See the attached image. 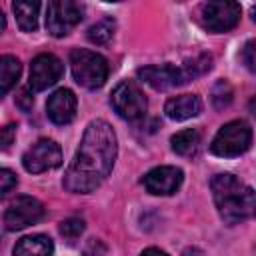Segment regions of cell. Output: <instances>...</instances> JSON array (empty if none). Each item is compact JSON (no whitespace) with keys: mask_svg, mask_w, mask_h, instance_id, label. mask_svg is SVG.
<instances>
[{"mask_svg":"<svg viewBox=\"0 0 256 256\" xmlns=\"http://www.w3.org/2000/svg\"><path fill=\"white\" fill-rule=\"evenodd\" d=\"M248 112H250V114L256 118V96H254V98L248 102Z\"/></svg>","mask_w":256,"mask_h":256,"instance_id":"obj_28","label":"cell"},{"mask_svg":"<svg viewBox=\"0 0 256 256\" xmlns=\"http://www.w3.org/2000/svg\"><path fill=\"white\" fill-rule=\"evenodd\" d=\"M20 72H22V66H20V60L12 54H4L0 58V82H2V94H8L10 88L18 82L20 78Z\"/></svg>","mask_w":256,"mask_h":256,"instance_id":"obj_18","label":"cell"},{"mask_svg":"<svg viewBox=\"0 0 256 256\" xmlns=\"http://www.w3.org/2000/svg\"><path fill=\"white\" fill-rule=\"evenodd\" d=\"M242 8L236 2H206L200 8V22L210 32H228L240 22Z\"/></svg>","mask_w":256,"mask_h":256,"instance_id":"obj_7","label":"cell"},{"mask_svg":"<svg viewBox=\"0 0 256 256\" xmlns=\"http://www.w3.org/2000/svg\"><path fill=\"white\" fill-rule=\"evenodd\" d=\"M84 232V220L82 218H66V220H62V224H60V234L68 240V242H74L80 234Z\"/></svg>","mask_w":256,"mask_h":256,"instance_id":"obj_21","label":"cell"},{"mask_svg":"<svg viewBox=\"0 0 256 256\" xmlns=\"http://www.w3.org/2000/svg\"><path fill=\"white\" fill-rule=\"evenodd\" d=\"M212 198L220 218L228 224H238L256 216V192L230 172L216 174L210 182Z\"/></svg>","mask_w":256,"mask_h":256,"instance_id":"obj_2","label":"cell"},{"mask_svg":"<svg viewBox=\"0 0 256 256\" xmlns=\"http://www.w3.org/2000/svg\"><path fill=\"white\" fill-rule=\"evenodd\" d=\"M118 152V142L112 126L106 120H92L82 136V142L64 174V188L74 194L96 190L112 172Z\"/></svg>","mask_w":256,"mask_h":256,"instance_id":"obj_1","label":"cell"},{"mask_svg":"<svg viewBox=\"0 0 256 256\" xmlns=\"http://www.w3.org/2000/svg\"><path fill=\"white\" fill-rule=\"evenodd\" d=\"M110 104L112 108L116 110V114L128 122H136L140 120L144 114H146V96L144 92L140 90L138 84L126 80V82H120L114 90H112V96H110Z\"/></svg>","mask_w":256,"mask_h":256,"instance_id":"obj_5","label":"cell"},{"mask_svg":"<svg viewBox=\"0 0 256 256\" xmlns=\"http://www.w3.org/2000/svg\"><path fill=\"white\" fill-rule=\"evenodd\" d=\"M70 68H72L74 80L88 90L100 88L108 78L106 58L86 48H74L70 52Z\"/></svg>","mask_w":256,"mask_h":256,"instance_id":"obj_3","label":"cell"},{"mask_svg":"<svg viewBox=\"0 0 256 256\" xmlns=\"http://www.w3.org/2000/svg\"><path fill=\"white\" fill-rule=\"evenodd\" d=\"M42 216H44V206L40 204V200L32 196H18L8 204L2 220L8 232H16L30 224H36Z\"/></svg>","mask_w":256,"mask_h":256,"instance_id":"obj_8","label":"cell"},{"mask_svg":"<svg viewBox=\"0 0 256 256\" xmlns=\"http://www.w3.org/2000/svg\"><path fill=\"white\" fill-rule=\"evenodd\" d=\"M202 110V102L196 94H180V96H174L170 98L166 104H164V112L170 120H188V118H194L198 116Z\"/></svg>","mask_w":256,"mask_h":256,"instance_id":"obj_14","label":"cell"},{"mask_svg":"<svg viewBox=\"0 0 256 256\" xmlns=\"http://www.w3.org/2000/svg\"><path fill=\"white\" fill-rule=\"evenodd\" d=\"M0 180H2V194H8L14 186H16V176H14V172L12 170H8V168H2V172H0Z\"/></svg>","mask_w":256,"mask_h":256,"instance_id":"obj_23","label":"cell"},{"mask_svg":"<svg viewBox=\"0 0 256 256\" xmlns=\"http://www.w3.org/2000/svg\"><path fill=\"white\" fill-rule=\"evenodd\" d=\"M14 14H16V22L20 26V30L24 32H34L38 28V12H40V2H28V0H20L12 4Z\"/></svg>","mask_w":256,"mask_h":256,"instance_id":"obj_16","label":"cell"},{"mask_svg":"<svg viewBox=\"0 0 256 256\" xmlns=\"http://www.w3.org/2000/svg\"><path fill=\"white\" fill-rule=\"evenodd\" d=\"M184 174L176 166H156L142 178L144 188L154 196H170L182 186Z\"/></svg>","mask_w":256,"mask_h":256,"instance_id":"obj_12","label":"cell"},{"mask_svg":"<svg viewBox=\"0 0 256 256\" xmlns=\"http://www.w3.org/2000/svg\"><path fill=\"white\" fill-rule=\"evenodd\" d=\"M242 62L244 66L256 74V38L254 40H248L242 48Z\"/></svg>","mask_w":256,"mask_h":256,"instance_id":"obj_22","label":"cell"},{"mask_svg":"<svg viewBox=\"0 0 256 256\" xmlns=\"http://www.w3.org/2000/svg\"><path fill=\"white\" fill-rule=\"evenodd\" d=\"M252 20H254V22H256V6H254V8H252Z\"/></svg>","mask_w":256,"mask_h":256,"instance_id":"obj_29","label":"cell"},{"mask_svg":"<svg viewBox=\"0 0 256 256\" xmlns=\"http://www.w3.org/2000/svg\"><path fill=\"white\" fill-rule=\"evenodd\" d=\"M16 102H18V106H20L22 110H30V108H32V102H34V98L30 96V92H28V90H22V92L18 94Z\"/></svg>","mask_w":256,"mask_h":256,"instance_id":"obj_24","label":"cell"},{"mask_svg":"<svg viewBox=\"0 0 256 256\" xmlns=\"http://www.w3.org/2000/svg\"><path fill=\"white\" fill-rule=\"evenodd\" d=\"M16 134V126L14 124H8L4 130H2V148H8L12 144V138Z\"/></svg>","mask_w":256,"mask_h":256,"instance_id":"obj_25","label":"cell"},{"mask_svg":"<svg viewBox=\"0 0 256 256\" xmlns=\"http://www.w3.org/2000/svg\"><path fill=\"white\" fill-rule=\"evenodd\" d=\"M184 256H204V252L200 248H186L184 250Z\"/></svg>","mask_w":256,"mask_h":256,"instance_id":"obj_27","label":"cell"},{"mask_svg":"<svg viewBox=\"0 0 256 256\" xmlns=\"http://www.w3.org/2000/svg\"><path fill=\"white\" fill-rule=\"evenodd\" d=\"M170 144H172V150L176 154H180V156H194L196 150H198V144H200V132L196 128L180 130V132H176L170 138Z\"/></svg>","mask_w":256,"mask_h":256,"instance_id":"obj_17","label":"cell"},{"mask_svg":"<svg viewBox=\"0 0 256 256\" xmlns=\"http://www.w3.org/2000/svg\"><path fill=\"white\" fill-rule=\"evenodd\" d=\"M232 96H234L232 86H230L226 80H218V82L214 84V88H212V104H214V108L222 110V108L230 106Z\"/></svg>","mask_w":256,"mask_h":256,"instance_id":"obj_20","label":"cell"},{"mask_svg":"<svg viewBox=\"0 0 256 256\" xmlns=\"http://www.w3.org/2000/svg\"><path fill=\"white\" fill-rule=\"evenodd\" d=\"M138 78L144 80L154 90H170V88H176V86H182V84L194 80L186 64H182L178 68L172 64L144 66L138 70Z\"/></svg>","mask_w":256,"mask_h":256,"instance_id":"obj_9","label":"cell"},{"mask_svg":"<svg viewBox=\"0 0 256 256\" xmlns=\"http://www.w3.org/2000/svg\"><path fill=\"white\" fill-rule=\"evenodd\" d=\"M76 96L72 90L68 88H58L56 92H52L48 96V102H46V112H48V118L58 124V126H64V124H70L76 116Z\"/></svg>","mask_w":256,"mask_h":256,"instance_id":"obj_13","label":"cell"},{"mask_svg":"<svg viewBox=\"0 0 256 256\" xmlns=\"http://www.w3.org/2000/svg\"><path fill=\"white\" fill-rule=\"evenodd\" d=\"M22 164L32 174H40V172L58 168L62 164V150H60V146L54 140L40 138L36 144H32L24 152Z\"/></svg>","mask_w":256,"mask_h":256,"instance_id":"obj_10","label":"cell"},{"mask_svg":"<svg viewBox=\"0 0 256 256\" xmlns=\"http://www.w3.org/2000/svg\"><path fill=\"white\" fill-rule=\"evenodd\" d=\"M84 8L72 0H52L46 6V30L60 38L80 24Z\"/></svg>","mask_w":256,"mask_h":256,"instance_id":"obj_6","label":"cell"},{"mask_svg":"<svg viewBox=\"0 0 256 256\" xmlns=\"http://www.w3.org/2000/svg\"><path fill=\"white\" fill-rule=\"evenodd\" d=\"M250 144H252V128L244 120H232L216 132L210 144V152L220 158H234L244 154L250 148Z\"/></svg>","mask_w":256,"mask_h":256,"instance_id":"obj_4","label":"cell"},{"mask_svg":"<svg viewBox=\"0 0 256 256\" xmlns=\"http://www.w3.org/2000/svg\"><path fill=\"white\" fill-rule=\"evenodd\" d=\"M140 256H168L164 250H160V248H146Z\"/></svg>","mask_w":256,"mask_h":256,"instance_id":"obj_26","label":"cell"},{"mask_svg":"<svg viewBox=\"0 0 256 256\" xmlns=\"http://www.w3.org/2000/svg\"><path fill=\"white\" fill-rule=\"evenodd\" d=\"M54 250V244L44 234H32L24 236L14 246V256H50Z\"/></svg>","mask_w":256,"mask_h":256,"instance_id":"obj_15","label":"cell"},{"mask_svg":"<svg viewBox=\"0 0 256 256\" xmlns=\"http://www.w3.org/2000/svg\"><path fill=\"white\" fill-rule=\"evenodd\" d=\"M62 72H64V66L60 58H56L54 54H38L30 64L28 88L32 92L46 90L62 78Z\"/></svg>","mask_w":256,"mask_h":256,"instance_id":"obj_11","label":"cell"},{"mask_svg":"<svg viewBox=\"0 0 256 256\" xmlns=\"http://www.w3.org/2000/svg\"><path fill=\"white\" fill-rule=\"evenodd\" d=\"M114 36V20L112 18H102L96 24L88 28V40L92 44H106Z\"/></svg>","mask_w":256,"mask_h":256,"instance_id":"obj_19","label":"cell"}]
</instances>
